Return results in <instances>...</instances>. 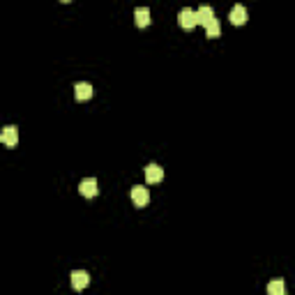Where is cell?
<instances>
[{
    "label": "cell",
    "mask_w": 295,
    "mask_h": 295,
    "mask_svg": "<svg viewBox=\"0 0 295 295\" xmlns=\"http://www.w3.org/2000/svg\"><path fill=\"white\" fill-rule=\"evenodd\" d=\"M178 23H180L182 30H194V28L198 26V17L196 12L189 10V7H185V10H180V14H178Z\"/></svg>",
    "instance_id": "1"
},
{
    "label": "cell",
    "mask_w": 295,
    "mask_h": 295,
    "mask_svg": "<svg viewBox=\"0 0 295 295\" xmlns=\"http://www.w3.org/2000/svg\"><path fill=\"white\" fill-rule=\"evenodd\" d=\"M0 141L5 143L7 148H14L19 143V129L14 125L3 127V131H0Z\"/></svg>",
    "instance_id": "2"
},
{
    "label": "cell",
    "mask_w": 295,
    "mask_h": 295,
    "mask_svg": "<svg viewBox=\"0 0 295 295\" xmlns=\"http://www.w3.org/2000/svg\"><path fill=\"white\" fill-rule=\"evenodd\" d=\"M131 203H134L136 208H145L148 203H150V194H148L145 187H134V189H131Z\"/></svg>",
    "instance_id": "3"
},
{
    "label": "cell",
    "mask_w": 295,
    "mask_h": 295,
    "mask_svg": "<svg viewBox=\"0 0 295 295\" xmlns=\"http://www.w3.org/2000/svg\"><path fill=\"white\" fill-rule=\"evenodd\" d=\"M79 191H81V196H86V198H95L99 194L97 180H95V178H86V180L79 185Z\"/></svg>",
    "instance_id": "4"
},
{
    "label": "cell",
    "mask_w": 295,
    "mask_h": 295,
    "mask_svg": "<svg viewBox=\"0 0 295 295\" xmlns=\"http://www.w3.org/2000/svg\"><path fill=\"white\" fill-rule=\"evenodd\" d=\"M93 95H95V90H93V86L90 83H77L74 86V97L79 99V102H88V99H93Z\"/></svg>",
    "instance_id": "5"
},
{
    "label": "cell",
    "mask_w": 295,
    "mask_h": 295,
    "mask_svg": "<svg viewBox=\"0 0 295 295\" xmlns=\"http://www.w3.org/2000/svg\"><path fill=\"white\" fill-rule=\"evenodd\" d=\"M88 284H90L88 272H83V270H74V272H71V288H74V290L88 288Z\"/></svg>",
    "instance_id": "6"
},
{
    "label": "cell",
    "mask_w": 295,
    "mask_h": 295,
    "mask_svg": "<svg viewBox=\"0 0 295 295\" xmlns=\"http://www.w3.org/2000/svg\"><path fill=\"white\" fill-rule=\"evenodd\" d=\"M145 180L150 182V185H157V182L164 180V171H162V166L148 164V166H145Z\"/></svg>",
    "instance_id": "7"
},
{
    "label": "cell",
    "mask_w": 295,
    "mask_h": 295,
    "mask_svg": "<svg viewBox=\"0 0 295 295\" xmlns=\"http://www.w3.org/2000/svg\"><path fill=\"white\" fill-rule=\"evenodd\" d=\"M229 19H231V23H233V26H245L247 19H249V14H247V10L242 5H235L233 10H231Z\"/></svg>",
    "instance_id": "8"
},
{
    "label": "cell",
    "mask_w": 295,
    "mask_h": 295,
    "mask_svg": "<svg viewBox=\"0 0 295 295\" xmlns=\"http://www.w3.org/2000/svg\"><path fill=\"white\" fill-rule=\"evenodd\" d=\"M134 21H136L138 28H148L150 21H153V19H150V10H148V7H138V10L134 12Z\"/></svg>",
    "instance_id": "9"
},
{
    "label": "cell",
    "mask_w": 295,
    "mask_h": 295,
    "mask_svg": "<svg viewBox=\"0 0 295 295\" xmlns=\"http://www.w3.org/2000/svg\"><path fill=\"white\" fill-rule=\"evenodd\" d=\"M196 17H198V23H201L203 28H205V26H208V23L214 19V10H212L210 5H203L201 10L196 12Z\"/></svg>",
    "instance_id": "10"
},
{
    "label": "cell",
    "mask_w": 295,
    "mask_h": 295,
    "mask_svg": "<svg viewBox=\"0 0 295 295\" xmlns=\"http://www.w3.org/2000/svg\"><path fill=\"white\" fill-rule=\"evenodd\" d=\"M205 35H208L210 39H217L219 35H222V26H219V21L217 19H212V21L205 26Z\"/></svg>",
    "instance_id": "11"
},
{
    "label": "cell",
    "mask_w": 295,
    "mask_h": 295,
    "mask_svg": "<svg viewBox=\"0 0 295 295\" xmlns=\"http://www.w3.org/2000/svg\"><path fill=\"white\" fill-rule=\"evenodd\" d=\"M268 293L270 295H284L286 293V284L281 281V279H277V281H270V284H268Z\"/></svg>",
    "instance_id": "12"
},
{
    "label": "cell",
    "mask_w": 295,
    "mask_h": 295,
    "mask_svg": "<svg viewBox=\"0 0 295 295\" xmlns=\"http://www.w3.org/2000/svg\"><path fill=\"white\" fill-rule=\"evenodd\" d=\"M60 3H71V0H60Z\"/></svg>",
    "instance_id": "13"
}]
</instances>
